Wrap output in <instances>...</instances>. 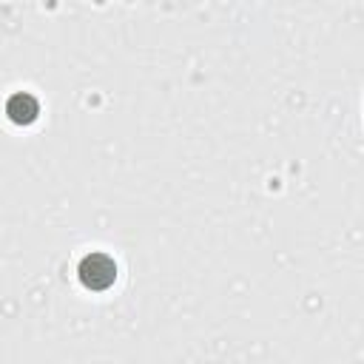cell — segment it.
<instances>
[{
  "mask_svg": "<svg viewBox=\"0 0 364 364\" xmlns=\"http://www.w3.org/2000/svg\"><path fill=\"white\" fill-rule=\"evenodd\" d=\"M114 276H117V267H114V262H111L108 256H102V253L85 256L82 264H80V279H82V284L91 287V290H105V287L114 282Z\"/></svg>",
  "mask_w": 364,
  "mask_h": 364,
  "instance_id": "6da1fadb",
  "label": "cell"
}]
</instances>
